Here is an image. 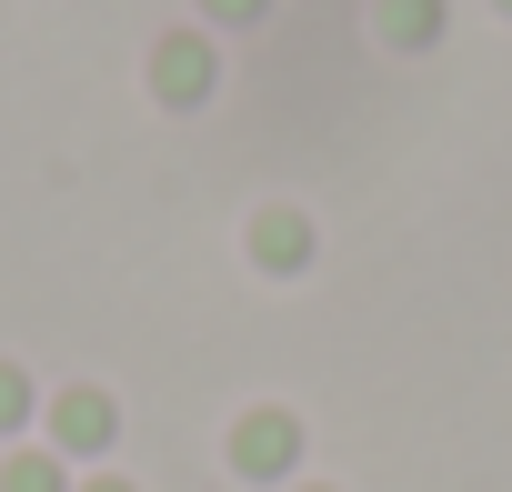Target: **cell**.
I'll return each instance as SVG.
<instances>
[{
	"instance_id": "obj_1",
	"label": "cell",
	"mask_w": 512,
	"mask_h": 492,
	"mask_svg": "<svg viewBox=\"0 0 512 492\" xmlns=\"http://www.w3.org/2000/svg\"><path fill=\"white\" fill-rule=\"evenodd\" d=\"M292 462H302V422H292V412L262 402V412L231 422V472H241V482H292Z\"/></svg>"
},
{
	"instance_id": "obj_7",
	"label": "cell",
	"mask_w": 512,
	"mask_h": 492,
	"mask_svg": "<svg viewBox=\"0 0 512 492\" xmlns=\"http://www.w3.org/2000/svg\"><path fill=\"white\" fill-rule=\"evenodd\" d=\"M211 11H221V21H251V11H262V0H211Z\"/></svg>"
},
{
	"instance_id": "obj_9",
	"label": "cell",
	"mask_w": 512,
	"mask_h": 492,
	"mask_svg": "<svg viewBox=\"0 0 512 492\" xmlns=\"http://www.w3.org/2000/svg\"><path fill=\"white\" fill-rule=\"evenodd\" d=\"M502 11H512V0H502Z\"/></svg>"
},
{
	"instance_id": "obj_6",
	"label": "cell",
	"mask_w": 512,
	"mask_h": 492,
	"mask_svg": "<svg viewBox=\"0 0 512 492\" xmlns=\"http://www.w3.org/2000/svg\"><path fill=\"white\" fill-rule=\"evenodd\" d=\"M21 422H31V372L0 362V432H21Z\"/></svg>"
},
{
	"instance_id": "obj_4",
	"label": "cell",
	"mask_w": 512,
	"mask_h": 492,
	"mask_svg": "<svg viewBox=\"0 0 512 492\" xmlns=\"http://www.w3.org/2000/svg\"><path fill=\"white\" fill-rule=\"evenodd\" d=\"M251 262H262V272H302L312 262V221L302 211H262V221H251Z\"/></svg>"
},
{
	"instance_id": "obj_8",
	"label": "cell",
	"mask_w": 512,
	"mask_h": 492,
	"mask_svg": "<svg viewBox=\"0 0 512 492\" xmlns=\"http://www.w3.org/2000/svg\"><path fill=\"white\" fill-rule=\"evenodd\" d=\"M81 492H131V482H121V472H101V482H81Z\"/></svg>"
},
{
	"instance_id": "obj_5",
	"label": "cell",
	"mask_w": 512,
	"mask_h": 492,
	"mask_svg": "<svg viewBox=\"0 0 512 492\" xmlns=\"http://www.w3.org/2000/svg\"><path fill=\"white\" fill-rule=\"evenodd\" d=\"M0 492H71V472H61V452H11V462H0Z\"/></svg>"
},
{
	"instance_id": "obj_2",
	"label": "cell",
	"mask_w": 512,
	"mask_h": 492,
	"mask_svg": "<svg viewBox=\"0 0 512 492\" xmlns=\"http://www.w3.org/2000/svg\"><path fill=\"white\" fill-rule=\"evenodd\" d=\"M111 442H121V402H111V392H91V382H71V392L51 402V452L91 462V452H111Z\"/></svg>"
},
{
	"instance_id": "obj_3",
	"label": "cell",
	"mask_w": 512,
	"mask_h": 492,
	"mask_svg": "<svg viewBox=\"0 0 512 492\" xmlns=\"http://www.w3.org/2000/svg\"><path fill=\"white\" fill-rule=\"evenodd\" d=\"M151 91H161V101H201V91H211V41L171 31V41L151 51Z\"/></svg>"
}]
</instances>
